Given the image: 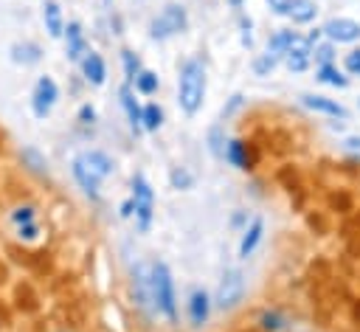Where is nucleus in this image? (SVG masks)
<instances>
[{
	"instance_id": "f257e3e1",
	"label": "nucleus",
	"mask_w": 360,
	"mask_h": 332,
	"mask_svg": "<svg viewBox=\"0 0 360 332\" xmlns=\"http://www.w3.org/2000/svg\"><path fill=\"white\" fill-rule=\"evenodd\" d=\"M177 98L183 113L194 115L205 98V68L200 59H188L180 70V82H177Z\"/></svg>"
},
{
	"instance_id": "f03ea898",
	"label": "nucleus",
	"mask_w": 360,
	"mask_h": 332,
	"mask_svg": "<svg viewBox=\"0 0 360 332\" xmlns=\"http://www.w3.org/2000/svg\"><path fill=\"white\" fill-rule=\"evenodd\" d=\"M112 172V160L98 152V149H90V152H82L76 160H73V177L79 180V186L90 194V197H98V183Z\"/></svg>"
},
{
	"instance_id": "7ed1b4c3",
	"label": "nucleus",
	"mask_w": 360,
	"mask_h": 332,
	"mask_svg": "<svg viewBox=\"0 0 360 332\" xmlns=\"http://www.w3.org/2000/svg\"><path fill=\"white\" fill-rule=\"evenodd\" d=\"M152 279H155V301H158V309L174 321L177 309H174V281H172V273L163 262H152Z\"/></svg>"
},
{
	"instance_id": "20e7f679",
	"label": "nucleus",
	"mask_w": 360,
	"mask_h": 332,
	"mask_svg": "<svg viewBox=\"0 0 360 332\" xmlns=\"http://www.w3.org/2000/svg\"><path fill=\"white\" fill-rule=\"evenodd\" d=\"M186 25H188L186 8L177 6V3H169V6L152 20V37H155V39H166V37H172V34L186 31Z\"/></svg>"
},
{
	"instance_id": "39448f33",
	"label": "nucleus",
	"mask_w": 360,
	"mask_h": 332,
	"mask_svg": "<svg viewBox=\"0 0 360 332\" xmlns=\"http://www.w3.org/2000/svg\"><path fill=\"white\" fill-rule=\"evenodd\" d=\"M132 203H135L138 228L146 231L149 222H152V203H155V194H152V186L146 183L143 174H135V177H132Z\"/></svg>"
},
{
	"instance_id": "423d86ee",
	"label": "nucleus",
	"mask_w": 360,
	"mask_h": 332,
	"mask_svg": "<svg viewBox=\"0 0 360 332\" xmlns=\"http://www.w3.org/2000/svg\"><path fill=\"white\" fill-rule=\"evenodd\" d=\"M242 293H245V276L239 270H225L222 279H219V287H217V307L222 309H231L242 301Z\"/></svg>"
},
{
	"instance_id": "0eeeda50",
	"label": "nucleus",
	"mask_w": 360,
	"mask_h": 332,
	"mask_svg": "<svg viewBox=\"0 0 360 332\" xmlns=\"http://www.w3.org/2000/svg\"><path fill=\"white\" fill-rule=\"evenodd\" d=\"M132 284H135V295L141 301L143 309L155 312L158 301H155V279H152V262H141L132 270Z\"/></svg>"
},
{
	"instance_id": "6e6552de",
	"label": "nucleus",
	"mask_w": 360,
	"mask_h": 332,
	"mask_svg": "<svg viewBox=\"0 0 360 332\" xmlns=\"http://www.w3.org/2000/svg\"><path fill=\"white\" fill-rule=\"evenodd\" d=\"M59 98V87L51 76H39L37 84H34V93H31V107H34V115L37 118H45L51 113V107L56 104Z\"/></svg>"
},
{
	"instance_id": "1a4fd4ad",
	"label": "nucleus",
	"mask_w": 360,
	"mask_h": 332,
	"mask_svg": "<svg viewBox=\"0 0 360 332\" xmlns=\"http://www.w3.org/2000/svg\"><path fill=\"white\" fill-rule=\"evenodd\" d=\"M321 34H326L332 42H354V39H360V23H354L349 17H332L321 28Z\"/></svg>"
},
{
	"instance_id": "9d476101",
	"label": "nucleus",
	"mask_w": 360,
	"mask_h": 332,
	"mask_svg": "<svg viewBox=\"0 0 360 332\" xmlns=\"http://www.w3.org/2000/svg\"><path fill=\"white\" fill-rule=\"evenodd\" d=\"M65 53L73 62L84 56V34H82V25L79 23H68L65 25Z\"/></svg>"
},
{
	"instance_id": "9b49d317",
	"label": "nucleus",
	"mask_w": 360,
	"mask_h": 332,
	"mask_svg": "<svg viewBox=\"0 0 360 332\" xmlns=\"http://www.w3.org/2000/svg\"><path fill=\"white\" fill-rule=\"evenodd\" d=\"M82 73H84V79L90 84H104V76H107L104 59L96 51H84V56H82Z\"/></svg>"
},
{
	"instance_id": "f8f14e48",
	"label": "nucleus",
	"mask_w": 360,
	"mask_h": 332,
	"mask_svg": "<svg viewBox=\"0 0 360 332\" xmlns=\"http://www.w3.org/2000/svg\"><path fill=\"white\" fill-rule=\"evenodd\" d=\"M222 155H225V158H228V163H231V166H236V169H250V166H253V155H250L248 143H245V141H239V138L228 141V146H225V152H222Z\"/></svg>"
},
{
	"instance_id": "ddd939ff",
	"label": "nucleus",
	"mask_w": 360,
	"mask_h": 332,
	"mask_svg": "<svg viewBox=\"0 0 360 332\" xmlns=\"http://www.w3.org/2000/svg\"><path fill=\"white\" fill-rule=\"evenodd\" d=\"M301 101H304L309 110H315V113H326V115H332V118H346V110H343L338 101L326 98V96H312V93H304V96H301Z\"/></svg>"
},
{
	"instance_id": "4468645a",
	"label": "nucleus",
	"mask_w": 360,
	"mask_h": 332,
	"mask_svg": "<svg viewBox=\"0 0 360 332\" xmlns=\"http://www.w3.org/2000/svg\"><path fill=\"white\" fill-rule=\"evenodd\" d=\"M208 312H211L208 295H205L202 290H194V293L188 295V318H191V324H194V326H202V324L208 321Z\"/></svg>"
},
{
	"instance_id": "2eb2a0df",
	"label": "nucleus",
	"mask_w": 360,
	"mask_h": 332,
	"mask_svg": "<svg viewBox=\"0 0 360 332\" xmlns=\"http://www.w3.org/2000/svg\"><path fill=\"white\" fill-rule=\"evenodd\" d=\"M42 20H45V28L51 37H62L65 34V20H62V11L56 6V0H45L42 3Z\"/></svg>"
},
{
	"instance_id": "dca6fc26",
	"label": "nucleus",
	"mask_w": 360,
	"mask_h": 332,
	"mask_svg": "<svg viewBox=\"0 0 360 332\" xmlns=\"http://www.w3.org/2000/svg\"><path fill=\"white\" fill-rule=\"evenodd\" d=\"M284 14H287L292 23H309V20H315V14H318V3H315V0H290Z\"/></svg>"
},
{
	"instance_id": "f3484780",
	"label": "nucleus",
	"mask_w": 360,
	"mask_h": 332,
	"mask_svg": "<svg viewBox=\"0 0 360 332\" xmlns=\"http://www.w3.org/2000/svg\"><path fill=\"white\" fill-rule=\"evenodd\" d=\"M262 231H264V222H262V217H256L248 228H245V234H242V242H239V256L242 259H248L250 253H253V248L259 245V239H262Z\"/></svg>"
},
{
	"instance_id": "a211bd4d",
	"label": "nucleus",
	"mask_w": 360,
	"mask_h": 332,
	"mask_svg": "<svg viewBox=\"0 0 360 332\" xmlns=\"http://www.w3.org/2000/svg\"><path fill=\"white\" fill-rule=\"evenodd\" d=\"M39 56H42V51L34 42H14L11 45V59L20 62V65H37Z\"/></svg>"
},
{
	"instance_id": "6ab92c4d",
	"label": "nucleus",
	"mask_w": 360,
	"mask_h": 332,
	"mask_svg": "<svg viewBox=\"0 0 360 332\" xmlns=\"http://www.w3.org/2000/svg\"><path fill=\"white\" fill-rule=\"evenodd\" d=\"M118 96H121V104H124V110H127V115H129V124H132V129H138V127H141V115H143V107H138V101H135V96H132L129 84H124V87L118 90Z\"/></svg>"
},
{
	"instance_id": "aec40b11",
	"label": "nucleus",
	"mask_w": 360,
	"mask_h": 332,
	"mask_svg": "<svg viewBox=\"0 0 360 332\" xmlns=\"http://www.w3.org/2000/svg\"><path fill=\"white\" fill-rule=\"evenodd\" d=\"M292 39H295V31L284 28V31H278V34H276V37H273V39L267 42V51H270V53H278V56H281V53H287V51H290Z\"/></svg>"
},
{
	"instance_id": "412c9836",
	"label": "nucleus",
	"mask_w": 360,
	"mask_h": 332,
	"mask_svg": "<svg viewBox=\"0 0 360 332\" xmlns=\"http://www.w3.org/2000/svg\"><path fill=\"white\" fill-rule=\"evenodd\" d=\"M20 158H22V163H28V169H31V172H37V174H45V172H48L45 158H42L34 146H25V149L20 152Z\"/></svg>"
},
{
	"instance_id": "4be33fe9",
	"label": "nucleus",
	"mask_w": 360,
	"mask_h": 332,
	"mask_svg": "<svg viewBox=\"0 0 360 332\" xmlns=\"http://www.w3.org/2000/svg\"><path fill=\"white\" fill-rule=\"evenodd\" d=\"M318 79L326 82V84H332V87H346V84H349L346 76H343L335 65H321V68H318Z\"/></svg>"
},
{
	"instance_id": "5701e85b",
	"label": "nucleus",
	"mask_w": 360,
	"mask_h": 332,
	"mask_svg": "<svg viewBox=\"0 0 360 332\" xmlns=\"http://www.w3.org/2000/svg\"><path fill=\"white\" fill-rule=\"evenodd\" d=\"M259 324H262L264 332H281V329L287 326V318H284L281 312H276V309H267V312H262Z\"/></svg>"
},
{
	"instance_id": "b1692460",
	"label": "nucleus",
	"mask_w": 360,
	"mask_h": 332,
	"mask_svg": "<svg viewBox=\"0 0 360 332\" xmlns=\"http://www.w3.org/2000/svg\"><path fill=\"white\" fill-rule=\"evenodd\" d=\"M135 90L143 93V96H152V93L158 90V73H152V70H141V73L135 76Z\"/></svg>"
},
{
	"instance_id": "393cba45",
	"label": "nucleus",
	"mask_w": 360,
	"mask_h": 332,
	"mask_svg": "<svg viewBox=\"0 0 360 332\" xmlns=\"http://www.w3.org/2000/svg\"><path fill=\"white\" fill-rule=\"evenodd\" d=\"M141 124H143L146 129H158V127L163 124L160 107H158V104H146V107H143V115H141Z\"/></svg>"
},
{
	"instance_id": "a878e982",
	"label": "nucleus",
	"mask_w": 360,
	"mask_h": 332,
	"mask_svg": "<svg viewBox=\"0 0 360 332\" xmlns=\"http://www.w3.org/2000/svg\"><path fill=\"white\" fill-rule=\"evenodd\" d=\"M278 59H281V56H278V53H270V51H267L264 56H259V59L253 62V70H256V76H267V73H270V70L278 65Z\"/></svg>"
},
{
	"instance_id": "bb28decb",
	"label": "nucleus",
	"mask_w": 360,
	"mask_h": 332,
	"mask_svg": "<svg viewBox=\"0 0 360 332\" xmlns=\"http://www.w3.org/2000/svg\"><path fill=\"white\" fill-rule=\"evenodd\" d=\"M121 59H124V70H127V79H129V82H135V76L141 73V62H138V56H135L132 51H121Z\"/></svg>"
},
{
	"instance_id": "cd10ccee",
	"label": "nucleus",
	"mask_w": 360,
	"mask_h": 332,
	"mask_svg": "<svg viewBox=\"0 0 360 332\" xmlns=\"http://www.w3.org/2000/svg\"><path fill=\"white\" fill-rule=\"evenodd\" d=\"M172 186H174V189H188V186H191V174H188L186 169H174V172H172Z\"/></svg>"
},
{
	"instance_id": "c85d7f7f",
	"label": "nucleus",
	"mask_w": 360,
	"mask_h": 332,
	"mask_svg": "<svg viewBox=\"0 0 360 332\" xmlns=\"http://www.w3.org/2000/svg\"><path fill=\"white\" fill-rule=\"evenodd\" d=\"M11 219H14L17 225H25V222H34V208H31V205H22V208H17V211L11 214Z\"/></svg>"
},
{
	"instance_id": "c756f323",
	"label": "nucleus",
	"mask_w": 360,
	"mask_h": 332,
	"mask_svg": "<svg viewBox=\"0 0 360 332\" xmlns=\"http://www.w3.org/2000/svg\"><path fill=\"white\" fill-rule=\"evenodd\" d=\"M332 56H335L332 45H315V59H318L321 65H332Z\"/></svg>"
},
{
	"instance_id": "7c9ffc66",
	"label": "nucleus",
	"mask_w": 360,
	"mask_h": 332,
	"mask_svg": "<svg viewBox=\"0 0 360 332\" xmlns=\"http://www.w3.org/2000/svg\"><path fill=\"white\" fill-rule=\"evenodd\" d=\"M287 65H290V70H304L309 65V56H304V53H287Z\"/></svg>"
},
{
	"instance_id": "2f4dec72",
	"label": "nucleus",
	"mask_w": 360,
	"mask_h": 332,
	"mask_svg": "<svg viewBox=\"0 0 360 332\" xmlns=\"http://www.w3.org/2000/svg\"><path fill=\"white\" fill-rule=\"evenodd\" d=\"M346 70L360 76V48H357V51H352V53H346Z\"/></svg>"
},
{
	"instance_id": "473e14b6",
	"label": "nucleus",
	"mask_w": 360,
	"mask_h": 332,
	"mask_svg": "<svg viewBox=\"0 0 360 332\" xmlns=\"http://www.w3.org/2000/svg\"><path fill=\"white\" fill-rule=\"evenodd\" d=\"M37 234H39V228H37L34 222H25V225H20V236H22V239H34Z\"/></svg>"
},
{
	"instance_id": "72a5a7b5",
	"label": "nucleus",
	"mask_w": 360,
	"mask_h": 332,
	"mask_svg": "<svg viewBox=\"0 0 360 332\" xmlns=\"http://www.w3.org/2000/svg\"><path fill=\"white\" fill-rule=\"evenodd\" d=\"M93 118H96V110H93L90 104H84V107L79 110V121H84V124H90Z\"/></svg>"
},
{
	"instance_id": "f704fd0d",
	"label": "nucleus",
	"mask_w": 360,
	"mask_h": 332,
	"mask_svg": "<svg viewBox=\"0 0 360 332\" xmlns=\"http://www.w3.org/2000/svg\"><path fill=\"white\" fill-rule=\"evenodd\" d=\"M287 3H290V0H267V6H270L276 14H284V11H287Z\"/></svg>"
},
{
	"instance_id": "c9c22d12",
	"label": "nucleus",
	"mask_w": 360,
	"mask_h": 332,
	"mask_svg": "<svg viewBox=\"0 0 360 332\" xmlns=\"http://www.w3.org/2000/svg\"><path fill=\"white\" fill-rule=\"evenodd\" d=\"M239 104H242V96H233V98H231V104H228V107L222 110V115H231V113H233V110H236Z\"/></svg>"
},
{
	"instance_id": "e433bc0d",
	"label": "nucleus",
	"mask_w": 360,
	"mask_h": 332,
	"mask_svg": "<svg viewBox=\"0 0 360 332\" xmlns=\"http://www.w3.org/2000/svg\"><path fill=\"white\" fill-rule=\"evenodd\" d=\"M132 208H135V203H132V200H127V203L121 205V214H124V217H129V214H132Z\"/></svg>"
},
{
	"instance_id": "4c0bfd02",
	"label": "nucleus",
	"mask_w": 360,
	"mask_h": 332,
	"mask_svg": "<svg viewBox=\"0 0 360 332\" xmlns=\"http://www.w3.org/2000/svg\"><path fill=\"white\" fill-rule=\"evenodd\" d=\"M349 146L352 149H360V138H349Z\"/></svg>"
},
{
	"instance_id": "58836bf2",
	"label": "nucleus",
	"mask_w": 360,
	"mask_h": 332,
	"mask_svg": "<svg viewBox=\"0 0 360 332\" xmlns=\"http://www.w3.org/2000/svg\"><path fill=\"white\" fill-rule=\"evenodd\" d=\"M107 3H110V0H107Z\"/></svg>"
}]
</instances>
